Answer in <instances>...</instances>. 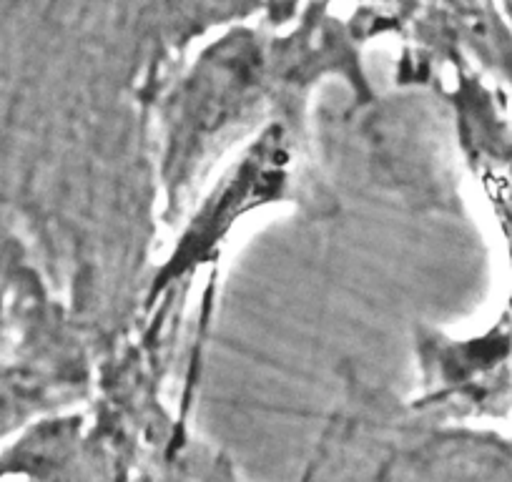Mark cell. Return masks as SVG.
I'll list each match as a JSON object with an SVG mask.
<instances>
[]
</instances>
